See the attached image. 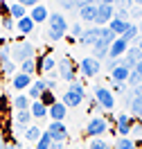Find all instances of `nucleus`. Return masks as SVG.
<instances>
[{
    "label": "nucleus",
    "mask_w": 142,
    "mask_h": 149,
    "mask_svg": "<svg viewBox=\"0 0 142 149\" xmlns=\"http://www.w3.org/2000/svg\"><path fill=\"white\" fill-rule=\"evenodd\" d=\"M2 27L7 29V32H14V29H16V20L9 18V16H5V18H2Z\"/></svg>",
    "instance_id": "58836bf2"
},
{
    "label": "nucleus",
    "mask_w": 142,
    "mask_h": 149,
    "mask_svg": "<svg viewBox=\"0 0 142 149\" xmlns=\"http://www.w3.org/2000/svg\"><path fill=\"white\" fill-rule=\"evenodd\" d=\"M68 34V20L66 16L61 14V11H54V14H50V18H47V41H52V43H57L61 38Z\"/></svg>",
    "instance_id": "f257e3e1"
},
{
    "label": "nucleus",
    "mask_w": 142,
    "mask_h": 149,
    "mask_svg": "<svg viewBox=\"0 0 142 149\" xmlns=\"http://www.w3.org/2000/svg\"><path fill=\"white\" fill-rule=\"evenodd\" d=\"M133 124H135V120H133L129 113H120V115L115 118V129L120 133V138H131Z\"/></svg>",
    "instance_id": "9d476101"
},
{
    "label": "nucleus",
    "mask_w": 142,
    "mask_h": 149,
    "mask_svg": "<svg viewBox=\"0 0 142 149\" xmlns=\"http://www.w3.org/2000/svg\"><path fill=\"white\" fill-rule=\"evenodd\" d=\"M126 106H129L131 115H135V118H142V95H138V97H131V102L126 104Z\"/></svg>",
    "instance_id": "c756f323"
},
{
    "label": "nucleus",
    "mask_w": 142,
    "mask_h": 149,
    "mask_svg": "<svg viewBox=\"0 0 142 149\" xmlns=\"http://www.w3.org/2000/svg\"><path fill=\"white\" fill-rule=\"evenodd\" d=\"M50 147H52V138H50L45 131H43V136L34 142V149H50Z\"/></svg>",
    "instance_id": "72a5a7b5"
},
{
    "label": "nucleus",
    "mask_w": 142,
    "mask_h": 149,
    "mask_svg": "<svg viewBox=\"0 0 142 149\" xmlns=\"http://www.w3.org/2000/svg\"><path fill=\"white\" fill-rule=\"evenodd\" d=\"M129 72H131V70H126V68H122V65H117L115 70H111V81H115V84H126Z\"/></svg>",
    "instance_id": "393cba45"
},
{
    "label": "nucleus",
    "mask_w": 142,
    "mask_h": 149,
    "mask_svg": "<svg viewBox=\"0 0 142 149\" xmlns=\"http://www.w3.org/2000/svg\"><path fill=\"white\" fill-rule=\"evenodd\" d=\"M113 149H135V140L133 138H117Z\"/></svg>",
    "instance_id": "2f4dec72"
},
{
    "label": "nucleus",
    "mask_w": 142,
    "mask_h": 149,
    "mask_svg": "<svg viewBox=\"0 0 142 149\" xmlns=\"http://www.w3.org/2000/svg\"><path fill=\"white\" fill-rule=\"evenodd\" d=\"M77 68H79V72L84 74V77H95V74H99V70H102V63L88 54L77 63Z\"/></svg>",
    "instance_id": "1a4fd4ad"
},
{
    "label": "nucleus",
    "mask_w": 142,
    "mask_h": 149,
    "mask_svg": "<svg viewBox=\"0 0 142 149\" xmlns=\"http://www.w3.org/2000/svg\"><path fill=\"white\" fill-rule=\"evenodd\" d=\"M59 5H61V9H66V11H70V9H77V2H72V0H61Z\"/></svg>",
    "instance_id": "ea45409f"
},
{
    "label": "nucleus",
    "mask_w": 142,
    "mask_h": 149,
    "mask_svg": "<svg viewBox=\"0 0 142 149\" xmlns=\"http://www.w3.org/2000/svg\"><path fill=\"white\" fill-rule=\"evenodd\" d=\"M47 115L52 118V122H63V120H66V115H68V109L57 100V102L47 109Z\"/></svg>",
    "instance_id": "a211bd4d"
},
{
    "label": "nucleus",
    "mask_w": 142,
    "mask_h": 149,
    "mask_svg": "<svg viewBox=\"0 0 142 149\" xmlns=\"http://www.w3.org/2000/svg\"><path fill=\"white\" fill-rule=\"evenodd\" d=\"M0 149H5V138H2V133H0Z\"/></svg>",
    "instance_id": "09e8293b"
},
{
    "label": "nucleus",
    "mask_w": 142,
    "mask_h": 149,
    "mask_svg": "<svg viewBox=\"0 0 142 149\" xmlns=\"http://www.w3.org/2000/svg\"><path fill=\"white\" fill-rule=\"evenodd\" d=\"M9 61H11V54H9V45L0 47V68H2V65H7Z\"/></svg>",
    "instance_id": "c9c22d12"
},
{
    "label": "nucleus",
    "mask_w": 142,
    "mask_h": 149,
    "mask_svg": "<svg viewBox=\"0 0 142 149\" xmlns=\"http://www.w3.org/2000/svg\"><path fill=\"white\" fill-rule=\"evenodd\" d=\"M29 113H32V120H43V118H47V106H43L41 102H32Z\"/></svg>",
    "instance_id": "bb28decb"
},
{
    "label": "nucleus",
    "mask_w": 142,
    "mask_h": 149,
    "mask_svg": "<svg viewBox=\"0 0 142 149\" xmlns=\"http://www.w3.org/2000/svg\"><path fill=\"white\" fill-rule=\"evenodd\" d=\"M108 43H106V41H102V38H99V41H97V43H95L93 45V59H97V61H99V63H102V61H104V59H108Z\"/></svg>",
    "instance_id": "aec40b11"
},
{
    "label": "nucleus",
    "mask_w": 142,
    "mask_h": 149,
    "mask_svg": "<svg viewBox=\"0 0 142 149\" xmlns=\"http://www.w3.org/2000/svg\"><path fill=\"white\" fill-rule=\"evenodd\" d=\"M0 11H2V18L9 16V5H7V2H0Z\"/></svg>",
    "instance_id": "37998d69"
},
{
    "label": "nucleus",
    "mask_w": 142,
    "mask_h": 149,
    "mask_svg": "<svg viewBox=\"0 0 142 149\" xmlns=\"http://www.w3.org/2000/svg\"><path fill=\"white\" fill-rule=\"evenodd\" d=\"M99 34H102V27H97V25H93V27H88L84 29V34L77 38L81 45H88V47H93L97 41H99Z\"/></svg>",
    "instance_id": "4468645a"
},
{
    "label": "nucleus",
    "mask_w": 142,
    "mask_h": 149,
    "mask_svg": "<svg viewBox=\"0 0 142 149\" xmlns=\"http://www.w3.org/2000/svg\"><path fill=\"white\" fill-rule=\"evenodd\" d=\"M34 20L29 18V16H25V18H20V20H16V32L18 34H23V36H27V34H32L34 32Z\"/></svg>",
    "instance_id": "4be33fe9"
},
{
    "label": "nucleus",
    "mask_w": 142,
    "mask_h": 149,
    "mask_svg": "<svg viewBox=\"0 0 142 149\" xmlns=\"http://www.w3.org/2000/svg\"><path fill=\"white\" fill-rule=\"evenodd\" d=\"M124 91H126V84H115V81H113V88H111V93H117V95H122L124 93Z\"/></svg>",
    "instance_id": "a19ab883"
},
{
    "label": "nucleus",
    "mask_w": 142,
    "mask_h": 149,
    "mask_svg": "<svg viewBox=\"0 0 142 149\" xmlns=\"http://www.w3.org/2000/svg\"><path fill=\"white\" fill-rule=\"evenodd\" d=\"M106 27L111 29V32H113V34H115L117 38H120V36L124 34V32H126V27H129V23H126V20H120V18H115V16H113V20H111V23H108Z\"/></svg>",
    "instance_id": "5701e85b"
},
{
    "label": "nucleus",
    "mask_w": 142,
    "mask_h": 149,
    "mask_svg": "<svg viewBox=\"0 0 142 149\" xmlns=\"http://www.w3.org/2000/svg\"><path fill=\"white\" fill-rule=\"evenodd\" d=\"M32 77H27V74H23V72H16L14 77H11V88L14 91H27L29 86H32Z\"/></svg>",
    "instance_id": "6ab92c4d"
},
{
    "label": "nucleus",
    "mask_w": 142,
    "mask_h": 149,
    "mask_svg": "<svg viewBox=\"0 0 142 149\" xmlns=\"http://www.w3.org/2000/svg\"><path fill=\"white\" fill-rule=\"evenodd\" d=\"M124 41V43H129L131 45V41H138L140 38V32H138V25L135 23H129V27H126V32H124L122 36H120Z\"/></svg>",
    "instance_id": "a878e982"
},
{
    "label": "nucleus",
    "mask_w": 142,
    "mask_h": 149,
    "mask_svg": "<svg viewBox=\"0 0 142 149\" xmlns=\"http://www.w3.org/2000/svg\"><path fill=\"white\" fill-rule=\"evenodd\" d=\"M138 32H140V36H142V20H140V25H138Z\"/></svg>",
    "instance_id": "8fccbe9b"
},
{
    "label": "nucleus",
    "mask_w": 142,
    "mask_h": 149,
    "mask_svg": "<svg viewBox=\"0 0 142 149\" xmlns=\"http://www.w3.org/2000/svg\"><path fill=\"white\" fill-rule=\"evenodd\" d=\"M113 16H115V5L113 2H108V0L97 2V18H95V25H97V27H106V25L113 20Z\"/></svg>",
    "instance_id": "423d86ee"
},
{
    "label": "nucleus",
    "mask_w": 142,
    "mask_h": 149,
    "mask_svg": "<svg viewBox=\"0 0 142 149\" xmlns=\"http://www.w3.org/2000/svg\"><path fill=\"white\" fill-rule=\"evenodd\" d=\"M50 149H66V145H63V142H52Z\"/></svg>",
    "instance_id": "c03bdc74"
},
{
    "label": "nucleus",
    "mask_w": 142,
    "mask_h": 149,
    "mask_svg": "<svg viewBox=\"0 0 142 149\" xmlns=\"http://www.w3.org/2000/svg\"><path fill=\"white\" fill-rule=\"evenodd\" d=\"M45 133L52 138V142H66L68 140V127L63 122H50Z\"/></svg>",
    "instance_id": "9b49d317"
},
{
    "label": "nucleus",
    "mask_w": 142,
    "mask_h": 149,
    "mask_svg": "<svg viewBox=\"0 0 142 149\" xmlns=\"http://www.w3.org/2000/svg\"><path fill=\"white\" fill-rule=\"evenodd\" d=\"M57 70V59L52 54H41L36 56V74H43L45 77V72H54Z\"/></svg>",
    "instance_id": "ddd939ff"
},
{
    "label": "nucleus",
    "mask_w": 142,
    "mask_h": 149,
    "mask_svg": "<svg viewBox=\"0 0 142 149\" xmlns=\"http://www.w3.org/2000/svg\"><path fill=\"white\" fill-rule=\"evenodd\" d=\"M11 106H14V113H18V111H29L32 102H29V97H27L25 93H18L14 100H11Z\"/></svg>",
    "instance_id": "412c9836"
},
{
    "label": "nucleus",
    "mask_w": 142,
    "mask_h": 149,
    "mask_svg": "<svg viewBox=\"0 0 142 149\" xmlns=\"http://www.w3.org/2000/svg\"><path fill=\"white\" fill-rule=\"evenodd\" d=\"M16 68H18V65L14 63V61H9V63H7V65H2V68H0V72H2V74H11V77H14V74L18 72Z\"/></svg>",
    "instance_id": "e433bc0d"
},
{
    "label": "nucleus",
    "mask_w": 142,
    "mask_h": 149,
    "mask_svg": "<svg viewBox=\"0 0 142 149\" xmlns=\"http://www.w3.org/2000/svg\"><path fill=\"white\" fill-rule=\"evenodd\" d=\"M129 43H124L122 38H115L113 43H111V47H108V59H122L126 52H129Z\"/></svg>",
    "instance_id": "dca6fc26"
},
{
    "label": "nucleus",
    "mask_w": 142,
    "mask_h": 149,
    "mask_svg": "<svg viewBox=\"0 0 142 149\" xmlns=\"http://www.w3.org/2000/svg\"><path fill=\"white\" fill-rule=\"evenodd\" d=\"M88 149H113L106 140L102 138H90V142H88Z\"/></svg>",
    "instance_id": "f704fd0d"
},
{
    "label": "nucleus",
    "mask_w": 142,
    "mask_h": 149,
    "mask_svg": "<svg viewBox=\"0 0 142 149\" xmlns=\"http://www.w3.org/2000/svg\"><path fill=\"white\" fill-rule=\"evenodd\" d=\"M77 11H79V20L81 23H93L97 18V5L90 0H77Z\"/></svg>",
    "instance_id": "6e6552de"
},
{
    "label": "nucleus",
    "mask_w": 142,
    "mask_h": 149,
    "mask_svg": "<svg viewBox=\"0 0 142 149\" xmlns=\"http://www.w3.org/2000/svg\"><path fill=\"white\" fill-rule=\"evenodd\" d=\"M5 45H7V38H5V36H0V47H5Z\"/></svg>",
    "instance_id": "de8ad7c7"
},
{
    "label": "nucleus",
    "mask_w": 142,
    "mask_h": 149,
    "mask_svg": "<svg viewBox=\"0 0 142 149\" xmlns=\"http://www.w3.org/2000/svg\"><path fill=\"white\" fill-rule=\"evenodd\" d=\"M77 72H79V68H77V63L68 54L61 56V59L57 61V77H59V79L72 84V81H77Z\"/></svg>",
    "instance_id": "20e7f679"
},
{
    "label": "nucleus",
    "mask_w": 142,
    "mask_h": 149,
    "mask_svg": "<svg viewBox=\"0 0 142 149\" xmlns=\"http://www.w3.org/2000/svg\"><path fill=\"white\" fill-rule=\"evenodd\" d=\"M68 29H70V34H72V38H79L81 34H84V25H81L79 20H77V23L72 25V27H68Z\"/></svg>",
    "instance_id": "4c0bfd02"
},
{
    "label": "nucleus",
    "mask_w": 142,
    "mask_h": 149,
    "mask_svg": "<svg viewBox=\"0 0 142 149\" xmlns=\"http://www.w3.org/2000/svg\"><path fill=\"white\" fill-rule=\"evenodd\" d=\"M84 100H86V88H84V84L77 79V81H72V84L68 86V91L63 93V97H61V104H63L66 109H77Z\"/></svg>",
    "instance_id": "7ed1b4c3"
},
{
    "label": "nucleus",
    "mask_w": 142,
    "mask_h": 149,
    "mask_svg": "<svg viewBox=\"0 0 142 149\" xmlns=\"http://www.w3.org/2000/svg\"><path fill=\"white\" fill-rule=\"evenodd\" d=\"M135 47H138V50H140V52H142V36L138 38V43H135Z\"/></svg>",
    "instance_id": "49530a36"
},
{
    "label": "nucleus",
    "mask_w": 142,
    "mask_h": 149,
    "mask_svg": "<svg viewBox=\"0 0 142 149\" xmlns=\"http://www.w3.org/2000/svg\"><path fill=\"white\" fill-rule=\"evenodd\" d=\"M9 54H11V61L16 65H20L23 61H27V59H34L36 56V47H34V43H29V41H25V38H20V41H16L14 45H9Z\"/></svg>",
    "instance_id": "f03ea898"
},
{
    "label": "nucleus",
    "mask_w": 142,
    "mask_h": 149,
    "mask_svg": "<svg viewBox=\"0 0 142 149\" xmlns=\"http://www.w3.org/2000/svg\"><path fill=\"white\" fill-rule=\"evenodd\" d=\"M18 72L27 74V77H34V74H36V56H34V59H27V61H23V63L18 65Z\"/></svg>",
    "instance_id": "cd10ccee"
},
{
    "label": "nucleus",
    "mask_w": 142,
    "mask_h": 149,
    "mask_svg": "<svg viewBox=\"0 0 142 149\" xmlns=\"http://www.w3.org/2000/svg\"><path fill=\"white\" fill-rule=\"evenodd\" d=\"M27 16L34 20V25H41V23H47V18H50V11H47L45 5H41V2H38L36 7H32V11H29Z\"/></svg>",
    "instance_id": "f3484780"
},
{
    "label": "nucleus",
    "mask_w": 142,
    "mask_h": 149,
    "mask_svg": "<svg viewBox=\"0 0 142 149\" xmlns=\"http://www.w3.org/2000/svg\"><path fill=\"white\" fill-rule=\"evenodd\" d=\"M117 59H108V61H106V68H108V72H111V70H115V68H117Z\"/></svg>",
    "instance_id": "79ce46f5"
},
{
    "label": "nucleus",
    "mask_w": 142,
    "mask_h": 149,
    "mask_svg": "<svg viewBox=\"0 0 142 149\" xmlns=\"http://www.w3.org/2000/svg\"><path fill=\"white\" fill-rule=\"evenodd\" d=\"M131 14H133V16H142V11L138 9V7H135V9H133V7H131Z\"/></svg>",
    "instance_id": "a18cd8bd"
},
{
    "label": "nucleus",
    "mask_w": 142,
    "mask_h": 149,
    "mask_svg": "<svg viewBox=\"0 0 142 149\" xmlns=\"http://www.w3.org/2000/svg\"><path fill=\"white\" fill-rule=\"evenodd\" d=\"M47 91V86H45V81H43V77L41 79H34L32 81V86L27 88V97H29V102H38L41 100V95Z\"/></svg>",
    "instance_id": "2eb2a0df"
},
{
    "label": "nucleus",
    "mask_w": 142,
    "mask_h": 149,
    "mask_svg": "<svg viewBox=\"0 0 142 149\" xmlns=\"http://www.w3.org/2000/svg\"><path fill=\"white\" fill-rule=\"evenodd\" d=\"M41 136H43V129L36 127V124H29L27 129H23V138L27 140V142H36Z\"/></svg>",
    "instance_id": "b1692460"
},
{
    "label": "nucleus",
    "mask_w": 142,
    "mask_h": 149,
    "mask_svg": "<svg viewBox=\"0 0 142 149\" xmlns=\"http://www.w3.org/2000/svg\"><path fill=\"white\" fill-rule=\"evenodd\" d=\"M25 16H27V11H25V7H23L20 2H16V5H9V18L20 20V18H25Z\"/></svg>",
    "instance_id": "7c9ffc66"
},
{
    "label": "nucleus",
    "mask_w": 142,
    "mask_h": 149,
    "mask_svg": "<svg viewBox=\"0 0 142 149\" xmlns=\"http://www.w3.org/2000/svg\"><path fill=\"white\" fill-rule=\"evenodd\" d=\"M140 61H142V52H140L135 45L129 47V52H126L122 59H117V63L122 65V68H126V70H133V68L140 63Z\"/></svg>",
    "instance_id": "f8f14e48"
},
{
    "label": "nucleus",
    "mask_w": 142,
    "mask_h": 149,
    "mask_svg": "<svg viewBox=\"0 0 142 149\" xmlns=\"http://www.w3.org/2000/svg\"><path fill=\"white\" fill-rule=\"evenodd\" d=\"M84 131H86L88 138H102L106 131H108V122H106L104 118H99V115H95V118L88 120V124H86Z\"/></svg>",
    "instance_id": "0eeeda50"
},
{
    "label": "nucleus",
    "mask_w": 142,
    "mask_h": 149,
    "mask_svg": "<svg viewBox=\"0 0 142 149\" xmlns=\"http://www.w3.org/2000/svg\"><path fill=\"white\" fill-rule=\"evenodd\" d=\"M93 95H95L97 106H102L104 111H113L115 109V95L111 93V88H106V86H95Z\"/></svg>",
    "instance_id": "39448f33"
},
{
    "label": "nucleus",
    "mask_w": 142,
    "mask_h": 149,
    "mask_svg": "<svg viewBox=\"0 0 142 149\" xmlns=\"http://www.w3.org/2000/svg\"><path fill=\"white\" fill-rule=\"evenodd\" d=\"M38 102L43 104V106H47V109H50L52 104L57 102V93H54V91H45V93L41 95V100H38Z\"/></svg>",
    "instance_id": "473e14b6"
},
{
    "label": "nucleus",
    "mask_w": 142,
    "mask_h": 149,
    "mask_svg": "<svg viewBox=\"0 0 142 149\" xmlns=\"http://www.w3.org/2000/svg\"><path fill=\"white\" fill-rule=\"evenodd\" d=\"M14 120H16V127L27 129L29 122H32V113H29V111H18V113H14Z\"/></svg>",
    "instance_id": "c85d7f7f"
}]
</instances>
